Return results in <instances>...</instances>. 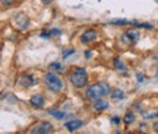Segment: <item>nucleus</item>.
<instances>
[{"instance_id": "nucleus-1", "label": "nucleus", "mask_w": 158, "mask_h": 134, "mask_svg": "<svg viewBox=\"0 0 158 134\" xmlns=\"http://www.w3.org/2000/svg\"><path fill=\"white\" fill-rule=\"evenodd\" d=\"M111 92V88L110 86H108L107 83H95V84H92V86L90 87L86 91V97L88 99V100H98V99H102V97H104L107 96L108 93Z\"/></svg>"}, {"instance_id": "nucleus-18", "label": "nucleus", "mask_w": 158, "mask_h": 134, "mask_svg": "<svg viewBox=\"0 0 158 134\" xmlns=\"http://www.w3.org/2000/svg\"><path fill=\"white\" fill-rule=\"evenodd\" d=\"M50 33H52V36H59V34H61V30H59V29H52L50 30Z\"/></svg>"}, {"instance_id": "nucleus-2", "label": "nucleus", "mask_w": 158, "mask_h": 134, "mask_svg": "<svg viewBox=\"0 0 158 134\" xmlns=\"http://www.w3.org/2000/svg\"><path fill=\"white\" fill-rule=\"evenodd\" d=\"M88 80V76H87V71L82 67H77L71 71V75H70V82L74 87L77 88H82L87 84Z\"/></svg>"}, {"instance_id": "nucleus-21", "label": "nucleus", "mask_w": 158, "mask_h": 134, "mask_svg": "<svg viewBox=\"0 0 158 134\" xmlns=\"http://www.w3.org/2000/svg\"><path fill=\"white\" fill-rule=\"evenodd\" d=\"M74 53V50H73V49H71V50H69L66 54H65V55H63V58H67V55H71V54Z\"/></svg>"}, {"instance_id": "nucleus-13", "label": "nucleus", "mask_w": 158, "mask_h": 134, "mask_svg": "<svg viewBox=\"0 0 158 134\" xmlns=\"http://www.w3.org/2000/svg\"><path fill=\"white\" fill-rule=\"evenodd\" d=\"M123 120H124V122L127 124V125H129V124H132V122H135V120H136V117H135V115H133V113H131V112H128L127 115L124 116V118H123Z\"/></svg>"}, {"instance_id": "nucleus-4", "label": "nucleus", "mask_w": 158, "mask_h": 134, "mask_svg": "<svg viewBox=\"0 0 158 134\" xmlns=\"http://www.w3.org/2000/svg\"><path fill=\"white\" fill-rule=\"evenodd\" d=\"M138 38H140V33L137 30H128L124 34H121V41L125 45H135Z\"/></svg>"}, {"instance_id": "nucleus-3", "label": "nucleus", "mask_w": 158, "mask_h": 134, "mask_svg": "<svg viewBox=\"0 0 158 134\" xmlns=\"http://www.w3.org/2000/svg\"><path fill=\"white\" fill-rule=\"evenodd\" d=\"M45 83H46V87L53 92H59L63 87L62 80L53 72H48L45 75Z\"/></svg>"}, {"instance_id": "nucleus-6", "label": "nucleus", "mask_w": 158, "mask_h": 134, "mask_svg": "<svg viewBox=\"0 0 158 134\" xmlns=\"http://www.w3.org/2000/svg\"><path fill=\"white\" fill-rule=\"evenodd\" d=\"M34 83H36V80H34L33 75H31V74H24L19 79V84L21 87H32L34 86Z\"/></svg>"}, {"instance_id": "nucleus-24", "label": "nucleus", "mask_w": 158, "mask_h": 134, "mask_svg": "<svg viewBox=\"0 0 158 134\" xmlns=\"http://www.w3.org/2000/svg\"><path fill=\"white\" fill-rule=\"evenodd\" d=\"M3 3L4 4H9V3H12V0H3Z\"/></svg>"}, {"instance_id": "nucleus-7", "label": "nucleus", "mask_w": 158, "mask_h": 134, "mask_svg": "<svg viewBox=\"0 0 158 134\" xmlns=\"http://www.w3.org/2000/svg\"><path fill=\"white\" fill-rule=\"evenodd\" d=\"M95 38H96V32L91 29V30H86V32L81 36V42L86 45V43H88V42L94 41Z\"/></svg>"}, {"instance_id": "nucleus-17", "label": "nucleus", "mask_w": 158, "mask_h": 134, "mask_svg": "<svg viewBox=\"0 0 158 134\" xmlns=\"http://www.w3.org/2000/svg\"><path fill=\"white\" fill-rule=\"evenodd\" d=\"M50 67H52V68H56V70H61V68H62V66H61V64H59V63H57V62L52 63V64H50Z\"/></svg>"}, {"instance_id": "nucleus-8", "label": "nucleus", "mask_w": 158, "mask_h": 134, "mask_svg": "<svg viewBox=\"0 0 158 134\" xmlns=\"http://www.w3.org/2000/svg\"><path fill=\"white\" fill-rule=\"evenodd\" d=\"M16 24H17V26L20 29H25L29 25V20H28V17L25 16V14L19 13L17 16H16Z\"/></svg>"}, {"instance_id": "nucleus-25", "label": "nucleus", "mask_w": 158, "mask_h": 134, "mask_svg": "<svg viewBox=\"0 0 158 134\" xmlns=\"http://www.w3.org/2000/svg\"><path fill=\"white\" fill-rule=\"evenodd\" d=\"M156 79L158 80V68H157V74H156Z\"/></svg>"}, {"instance_id": "nucleus-9", "label": "nucleus", "mask_w": 158, "mask_h": 134, "mask_svg": "<svg viewBox=\"0 0 158 134\" xmlns=\"http://www.w3.org/2000/svg\"><path fill=\"white\" fill-rule=\"evenodd\" d=\"M31 104L34 108H42L44 105H45V100H44V97L41 95L36 93V95H33L31 97Z\"/></svg>"}, {"instance_id": "nucleus-22", "label": "nucleus", "mask_w": 158, "mask_h": 134, "mask_svg": "<svg viewBox=\"0 0 158 134\" xmlns=\"http://www.w3.org/2000/svg\"><path fill=\"white\" fill-rule=\"evenodd\" d=\"M153 128H154V130L158 133V121L157 122H154V124H153Z\"/></svg>"}, {"instance_id": "nucleus-26", "label": "nucleus", "mask_w": 158, "mask_h": 134, "mask_svg": "<svg viewBox=\"0 0 158 134\" xmlns=\"http://www.w3.org/2000/svg\"><path fill=\"white\" fill-rule=\"evenodd\" d=\"M52 0H44V3H50Z\"/></svg>"}, {"instance_id": "nucleus-20", "label": "nucleus", "mask_w": 158, "mask_h": 134, "mask_svg": "<svg viewBox=\"0 0 158 134\" xmlns=\"http://www.w3.org/2000/svg\"><path fill=\"white\" fill-rule=\"evenodd\" d=\"M111 122H112V124H118V122H120V120H118L117 117H113L112 120H111Z\"/></svg>"}, {"instance_id": "nucleus-15", "label": "nucleus", "mask_w": 158, "mask_h": 134, "mask_svg": "<svg viewBox=\"0 0 158 134\" xmlns=\"http://www.w3.org/2000/svg\"><path fill=\"white\" fill-rule=\"evenodd\" d=\"M115 67L117 68V70H123V71H127V67L124 66V64H123V62L120 61V59L118 58H115Z\"/></svg>"}, {"instance_id": "nucleus-19", "label": "nucleus", "mask_w": 158, "mask_h": 134, "mask_svg": "<svg viewBox=\"0 0 158 134\" xmlns=\"http://www.w3.org/2000/svg\"><path fill=\"white\" fill-rule=\"evenodd\" d=\"M137 80L140 82V83L144 82V76H141V74H137Z\"/></svg>"}, {"instance_id": "nucleus-16", "label": "nucleus", "mask_w": 158, "mask_h": 134, "mask_svg": "<svg viewBox=\"0 0 158 134\" xmlns=\"http://www.w3.org/2000/svg\"><path fill=\"white\" fill-rule=\"evenodd\" d=\"M111 24H115V25H127V24H129L128 20H112Z\"/></svg>"}, {"instance_id": "nucleus-23", "label": "nucleus", "mask_w": 158, "mask_h": 134, "mask_svg": "<svg viewBox=\"0 0 158 134\" xmlns=\"http://www.w3.org/2000/svg\"><path fill=\"white\" fill-rule=\"evenodd\" d=\"M85 57H86V58H90V57H91V51H90V50H86Z\"/></svg>"}, {"instance_id": "nucleus-11", "label": "nucleus", "mask_w": 158, "mask_h": 134, "mask_svg": "<svg viewBox=\"0 0 158 134\" xmlns=\"http://www.w3.org/2000/svg\"><path fill=\"white\" fill-rule=\"evenodd\" d=\"M92 108L95 109L96 112H102V111H106V109L108 108V103L106 100H102V99H98V100H95V103H94Z\"/></svg>"}, {"instance_id": "nucleus-14", "label": "nucleus", "mask_w": 158, "mask_h": 134, "mask_svg": "<svg viewBox=\"0 0 158 134\" xmlns=\"http://www.w3.org/2000/svg\"><path fill=\"white\" fill-rule=\"evenodd\" d=\"M49 113H50L53 117L58 118V120H63V118L66 117V113H63V112H61V111H49Z\"/></svg>"}, {"instance_id": "nucleus-12", "label": "nucleus", "mask_w": 158, "mask_h": 134, "mask_svg": "<svg viewBox=\"0 0 158 134\" xmlns=\"http://www.w3.org/2000/svg\"><path fill=\"white\" fill-rule=\"evenodd\" d=\"M111 97L115 99V100H121V99H124V92L121 91V89H113V91L111 92Z\"/></svg>"}, {"instance_id": "nucleus-5", "label": "nucleus", "mask_w": 158, "mask_h": 134, "mask_svg": "<svg viewBox=\"0 0 158 134\" xmlns=\"http://www.w3.org/2000/svg\"><path fill=\"white\" fill-rule=\"evenodd\" d=\"M53 132V125L50 122H40L37 124L36 126L32 129V133H38V134H48V133H52Z\"/></svg>"}, {"instance_id": "nucleus-10", "label": "nucleus", "mask_w": 158, "mask_h": 134, "mask_svg": "<svg viewBox=\"0 0 158 134\" xmlns=\"http://www.w3.org/2000/svg\"><path fill=\"white\" fill-rule=\"evenodd\" d=\"M82 125H83V122L81 120H73V121H69V122L65 124V126H66V129H67L69 132L77 130V129L82 128Z\"/></svg>"}]
</instances>
